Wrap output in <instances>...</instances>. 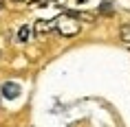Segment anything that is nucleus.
Masks as SVG:
<instances>
[{"label": "nucleus", "mask_w": 130, "mask_h": 127, "mask_svg": "<svg viewBox=\"0 0 130 127\" xmlns=\"http://www.w3.org/2000/svg\"><path fill=\"white\" fill-rule=\"evenodd\" d=\"M79 22H82L79 18H75L71 11H66V13H62V15L55 18V31L60 35H64V37H75L82 31V24Z\"/></svg>", "instance_id": "nucleus-1"}, {"label": "nucleus", "mask_w": 130, "mask_h": 127, "mask_svg": "<svg viewBox=\"0 0 130 127\" xmlns=\"http://www.w3.org/2000/svg\"><path fill=\"white\" fill-rule=\"evenodd\" d=\"M48 2H51V0H31V7H44Z\"/></svg>", "instance_id": "nucleus-6"}, {"label": "nucleus", "mask_w": 130, "mask_h": 127, "mask_svg": "<svg viewBox=\"0 0 130 127\" xmlns=\"http://www.w3.org/2000/svg\"><path fill=\"white\" fill-rule=\"evenodd\" d=\"M0 92H2V96H7V99H15L20 94V86L13 83V81H7V83H2Z\"/></svg>", "instance_id": "nucleus-3"}, {"label": "nucleus", "mask_w": 130, "mask_h": 127, "mask_svg": "<svg viewBox=\"0 0 130 127\" xmlns=\"http://www.w3.org/2000/svg\"><path fill=\"white\" fill-rule=\"evenodd\" d=\"M75 2H79V5H82V2H86V0H75Z\"/></svg>", "instance_id": "nucleus-7"}, {"label": "nucleus", "mask_w": 130, "mask_h": 127, "mask_svg": "<svg viewBox=\"0 0 130 127\" xmlns=\"http://www.w3.org/2000/svg\"><path fill=\"white\" fill-rule=\"evenodd\" d=\"M20 2H22V0H20Z\"/></svg>", "instance_id": "nucleus-8"}, {"label": "nucleus", "mask_w": 130, "mask_h": 127, "mask_svg": "<svg viewBox=\"0 0 130 127\" xmlns=\"http://www.w3.org/2000/svg\"><path fill=\"white\" fill-rule=\"evenodd\" d=\"M29 35H31V27H20V31H18V42H27L29 40Z\"/></svg>", "instance_id": "nucleus-4"}, {"label": "nucleus", "mask_w": 130, "mask_h": 127, "mask_svg": "<svg viewBox=\"0 0 130 127\" xmlns=\"http://www.w3.org/2000/svg\"><path fill=\"white\" fill-rule=\"evenodd\" d=\"M119 35H121L123 42H128V44H130V24H123L121 31H119Z\"/></svg>", "instance_id": "nucleus-5"}, {"label": "nucleus", "mask_w": 130, "mask_h": 127, "mask_svg": "<svg viewBox=\"0 0 130 127\" xmlns=\"http://www.w3.org/2000/svg\"><path fill=\"white\" fill-rule=\"evenodd\" d=\"M51 31H55V20H38L33 24V33L38 40H42V37H46Z\"/></svg>", "instance_id": "nucleus-2"}]
</instances>
